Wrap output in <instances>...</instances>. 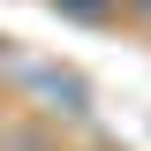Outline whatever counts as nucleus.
Instances as JSON below:
<instances>
[{
  "mask_svg": "<svg viewBox=\"0 0 151 151\" xmlns=\"http://www.w3.org/2000/svg\"><path fill=\"white\" fill-rule=\"evenodd\" d=\"M30 83H38L45 98H53L60 113H83V83H76V76H53V68H30Z\"/></svg>",
  "mask_w": 151,
  "mask_h": 151,
  "instance_id": "obj_1",
  "label": "nucleus"
},
{
  "mask_svg": "<svg viewBox=\"0 0 151 151\" xmlns=\"http://www.w3.org/2000/svg\"><path fill=\"white\" fill-rule=\"evenodd\" d=\"M53 15H68V23H113L121 0H53Z\"/></svg>",
  "mask_w": 151,
  "mask_h": 151,
  "instance_id": "obj_2",
  "label": "nucleus"
},
{
  "mask_svg": "<svg viewBox=\"0 0 151 151\" xmlns=\"http://www.w3.org/2000/svg\"><path fill=\"white\" fill-rule=\"evenodd\" d=\"M121 8H136V15H151V0H121Z\"/></svg>",
  "mask_w": 151,
  "mask_h": 151,
  "instance_id": "obj_3",
  "label": "nucleus"
}]
</instances>
